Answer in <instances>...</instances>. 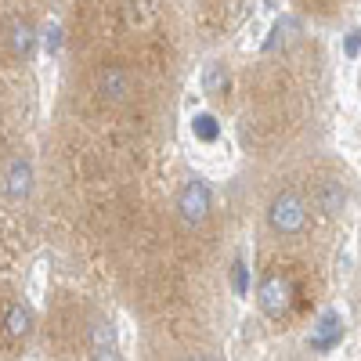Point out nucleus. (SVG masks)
Here are the masks:
<instances>
[{"label": "nucleus", "mask_w": 361, "mask_h": 361, "mask_svg": "<svg viewBox=\"0 0 361 361\" xmlns=\"http://www.w3.org/2000/svg\"><path fill=\"white\" fill-rule=\"evenodd\" d=\"M267 224L275 228L279 235H300L307 228V206L296 192H282L271 199V209H267Z\"/></svg>", "instance_id": "obj_1"}, {"label": "nucleus", "mask_w": 361, "mask_h": 361, "mask_svg": "<svg viewBox=\"0 0 361 361\" xmlns=\"http://www.w3.org/2000/svg\"><path fill=\"white\" fill-rule=\"evenodd\" d=\"M209 206H214V195H209V185L202 177H192L188 185L177 192V214L188 228H199L209 217Z\"/></svg>", "instance_id": "obj_2"}, {"label": "nucleus", "mask_w": 361, "mask_h": 361, "mask_svg": "<svg viewBox=\"0 0 361 361\" xmlns=\"http://www.w3.org/2000/svg\"><path fill=\"white\" fill-rule=\"evenodd\" d=\"M257 304L267 318L282 322L289 311H293V282L282 279V275H264L260 279V289H257Z\"/></svg>", "instance_id": "obj_3"}, {"label": "nucleus", "mask_w": 361, "mask_h": 361, "mask_svg": "<svg viewBox=\"0 0 361 361\" xmlns=\"http://www.w3.org/2000/svg\"><path fill=\"white\" fill-rule=\"evenodd\" d=\"M340 340H343V318H340V311H325V314L311 325V336H307L311 350H318V354L340 347Z\"/></svg>", "instance_id": "obj_4"}, {"label": "nucleus", "mask_w": 361, "mask_h": 361, "mask_svg": "<svg viewBox=\"0 0 361 361\" xmlns=\"http://www.w3.org/2000/svg\"><path fill=\"white\" fill-rule=\"evenodd\" d=\"M134 90V76L123 69V66H105L102 76H98V94L105 102H127Z\"/></svg>", "instance_id": "obj_5"}, {"label": "nucleus", "mask_w": 361, "mask_h": 361, "mask_svg": "<svg viewBox=\"0 0 361 361\" xmlns=\"http://www.w3.org/2000/svg\"><path fill=\"white\" fill-rule=\"evenodd\" d=\"M4 192L11 202H22L29 199V192H33V163L29 159H15L4 173Z\"/></svg>", "instance_id": "obj_6"}, {"label": "nucleus", "mask_w": 361, "mask_h": 361, "mask_svg": "<svg viewBox=\"0 0 361 361\" xmlns=\"http://www.w3.org/2000/svg\"><path fill=\"white\" fill-rule=\"evenodd\" d=\"M37 29H33V22H25V18H18V22H11V29H8V44H11V54L15 58H22V62H29L33 58V51H37Z\"/></svg>", "instance_id": "obj_7"}, {"label": "nucleus", "mask_w": 361, "mask_h": 361, "mask_svg": "<svg viewBox=\"0 0 361 361\" xmlns=\"http://www.w3.org/2000/svg\"><path fill=\"white\" fill-rule=\"evenodd\" d=\"M343 202H347V188L340 180H322V188H318V209L322 214H329V217L340 214Z\"/></svg>", "instance_id": "obj_8"}, {"label": "nucleus", "mask_w": 361, "mask_h": 361, "mask_svg": "<svg viewBox=\"0 0 361 361\" xmlns=\"http://www.w3.org/2000/svg\"><path fill=\"white\" fill-rule=\"evenodd\" d=\"M4 325H8L11 340H25L29 333H33V314H29V307H22V304H11L8 314H4Z\"/></svg>", "instance_id": "obj_9"}, {"label": "nucleus", "mask_w": 361, "mask_h": 361, "mask_svg": "<svg viewBox=\"0 0 361 361\" xmlns=\"http://www.w3.org/2000/svg\"><path fill=\"white\" fill-rule=\"evenodd\" d=\"M228 83H231V76H228L224 62H209V66L202 69V90H206L209 98L228 94Z\"/></svg>", "instance_id": "obj_10"}, {"label": "nucleus", "mask_w": 361, "mask_h": 361, "mask_svg": "<svg viewBox=\"0 0 361 361\" xmlns=\"http://www.w3.org/2000/svg\"><path fill=\"white\" fill-rule=\"evenodd\" d=\"M192 134H195V141H202V145H214V141L221 137V123H217V116H209V112H195V116H192Z\"/></svg>", "instance_id": "obj_11"}, {"label": "nucleus", "mask_w": 361, "mask_h": 361, "mask_svg": "<svg viewBox=\"0 0 361 361\" xmlns=\"http://www.w3.org/2000/svg\"><path fill=\"white\" fill-rule=\"evenodd\" d=\"M116 354V340H112V329L109 322L94 325V357H112Z\"/></svg>", "instance_id": "obj_12"}, {"label": "nucleus", "mask_w": 361, "mask_h": 361, "mask_svg": "<svg viewBox=\"0 0 361 361\" xmlns=\"http://www.w3.org/2000/svg\"><path fill=\"white\" fill-rule=\"evenodd\" d=\"M231 289H235V296H246L250 293V267H246V260H235L231 264Z\"/></svg>", "instance_id": "obj_13"}, {"label": "nucleus", "mask_w": 361, "mask_h": 361, "mask_svg": "<svg viewBox=\"0 0 361 361\" xmlns=\"http://www.w3.org/2000/svg\"><path fill=\"white\" fill-rule=\"evenodd\" d=\"M40 44H44V51H47V54H58V51H62V25H58V22H51V25L44 29Z\"/></svg>", "instance_id": "obj_14"}, {"label": "nucleus", "mask_w": 361, "mask_h": 361, "mask_svg": "<svg viewBox=\"0 0 361 361\" xmlns=\"http://www.w3.org/2000/svg\"><path fill=\"white\" fill-rule=\"evenodd\" d=\"M343 47H347V54H350V58H357V51H361V29H350Z\"/></svg>", "instance_id": "obj_15"}, {"label": "nucleus", "mask_w": 361, "mask_h": 361, "mask_svg": "<svg viewBox=\"0 0 361 361\" xmlns=\"http://www.w3.org/2000/svg\"><path fill=\"white\" fill-rule=\"evenodd\" d=\"M264 4H267V8H275V4H279V0H264Z\"/></svg>", "instance_id": "obj_16"}]
</instances>
